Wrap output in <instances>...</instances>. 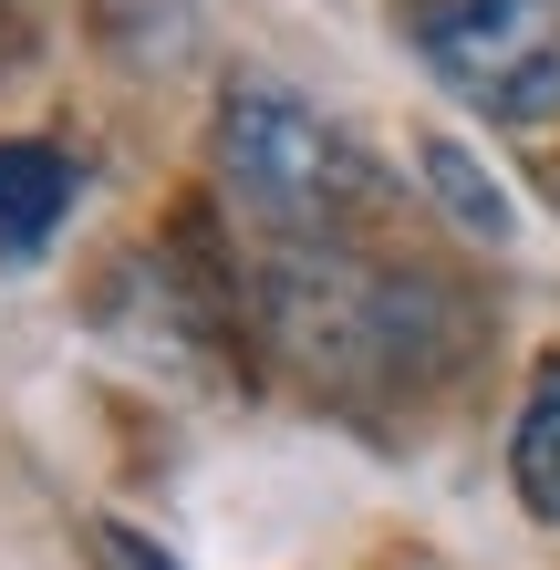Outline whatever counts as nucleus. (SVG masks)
I'll return each instance as SVG.
<instances>
[{
	"instance_id": "f257e3e1",
	"label": "nucleus",
	"mask_w": 560,
	"mask_h": 570,
	"mask_svg": "<svg viewBox=\"0 0 560 570\" xmlns=\"http://www.w3.org/2000/svg\"><path fill=\"white\" fill-rule=\"evenodd\" d=\"M249 312L271 332V353L291 374H312L333 405H364V394H415L436 384L456 353H468V291L425 259H364L353 239H302L271 249L249 281Z\"/></svg>"
},
{
	"instance_id": "f03ea898",
	"label": "nucleus",
	"mask_w": 560,
	"mask_h": 570,
	"mask_svg": "<svg viewBox=\"0 0 560 570\" xmlns=\"http://www.w3.org/2000/svg\"><path fill=\"white\" fill-rule=\"evenodd\" d=\"M208 166H218L228 208H239L249 228H271V249L353 239V228L384 208L374 156L353 146L312 94H291V83H271V73H228V83H218Z\"/></svg>"
},
{
	"instance_id": "7ed1b4c3",
	"label": "nucleus",
	"mask_w": 560,
	"mask_h": 570,
	"mask_svg": "<svg viewBox=\"0 0 560 570\" xmlns=\"http://www.w3.org/2000/svg\"><path fill=\"white\" fill-rule=\"evenodd\" d=\"M405 42L488 125H550L560 115V0H446V11L405 21Z\"/></svg>"
},
{
	"instance_id": "20e7f679",
	"label": "nucleus",
	"mask_w": 560,
	"mask_h": 570,
	"mask_svg": "<svg viewBox=\"0 0 560 570\" xmlns=\"http://www.w3.org/2000/svg\"><path fill=\"white\" fill-rule=\"evenodd\" d=\"M73 208V166L42 136H0V259H31Z\"/></svg>"
},
{
	"instance_id": "39448f33",
	"label": "nucleus",
	"mask_w": 560,
	"mask_h": 570,
	"mask_svg": "<svg viewBox=\"0 0 560 570\" xmlns=\"http://www.w3.org/2000/svg\"><path fill=\"white\" fill-rule=\"evenodd\" d=\"M509 488L540 529H560V353L530 363V394H519V425H509Z\"/></svg>"
},
{
	"instance_id": "423d86ee",
	"label": "nucleus",
	"mask_w": 560,
	"mask_h": 570,
	"mask_svg": "<svg viewBox=\"0 0 560 570\" xmlns=\"http://www.w3.org/2000/svg\"><path fill=\"white\" fill-rule=\"evenodd\" d=\"M415 166H425V187H436V208H446L456 228H468V239H488V249H499L509 228H519L509 187L488 177V166H478L468 146H456V136H425V146H415Z\"/></svg>"
},
{
	"instance_id": "0eeeda50",
	"label": "nucleus",
	"mask_w": 560,
	"mask_h": 570,
	"mask_svg": "<svg viewBox=\"0 0 560 570\" xmlns=\"http://www.w3.org/2000/svg\"><path fill=\"white\" fill-rule=\"evenodd\" d=\"M105 560H115V570H177L167 550L146 540V529H125V519H105Z\"/></svg>"
},
{
	"instance_id": "6e6552de",
	"label": "nucleus",
	"mask_w": 560,
	"mask_h": 570,
	"mask_svg": "<svg viewBox=\"0 0 560 570\" xmlns=\"http://www.w3.org/2000/svg\"><path fill=\"white\" fill-rule=\"evenodd\" d=\"M425 11H446V0H394V21H425Z\"/></svg>"
}]
</instances>
